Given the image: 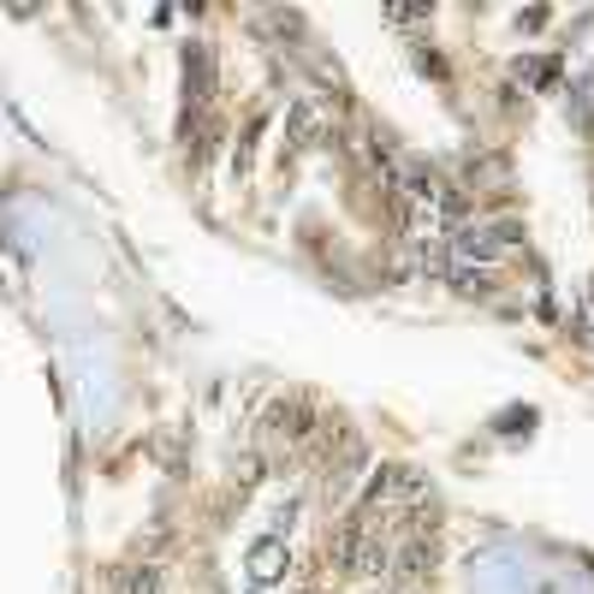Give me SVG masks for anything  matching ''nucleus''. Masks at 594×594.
<instances>
[{"label": "nucleus", "instance_id": "f257e3e1", "mask_svg": "<svg viewBox=\"0 0 594 594\" xmlns=\"http://www.w3.org/2000/svg\"><path fill=\"white\" fill-rule=\"evenodd\" d=\"M209 83H214V60H209L202 42H191V48H184V90H191L197 101H209Z\"/></svg>", "mask_w": 594, "mask_h": 594}, {"label": "nucleus", "instance_id": "f03ea898", "mask_svg": "<svg viewBox=\"0 0 594 594\" xmlns=\"http://www.w3.org/2000/svg\"><path fill=\"white\" fill-rule=\"evenodd\" d=\"M505 244H512V226H494V232H463L458 250H463V256H475V262H494Z\"/></svg>", "mask_w": 594, "mask_h": 594}, {"label": "nucleus", "instance_id": "7ed1b4c3", "mask_svg": "<svg viewBox=\"0 0 594 594\" xmlns=\"http://www.w3.org/2000/svg\"><path fill=\"white\" fill-rule=\"evenodd\" d=\"M310 428V404H273L268 411V434H285V440H298V434Z\"/></svg>", "mask_w": 594, "mask_h": 594}, {"label": "nucleus", "instance_id": "20e7f679", "mask_svg": "<svg viewBox=\"0 0 594 594\" xmlns=\"http://www.w3.org/2000/svg\"><path fill=\"white\" fill-rule=\"evenodd\" d=\"M280 571H285V547H280V541H262V547L250 553V576H256V583H273Z\"/></svg>", "mask_w": 594, "mask_h": 594}, {"label": "nucleus", "instance_id": "39448f33", "mask_svg": "<svg viewBox=\"0 0 594 594\" xmlns=\"http://www.w3.org/2000/svg\"><path fill=\"white\" fill-rule=\"evenodd\" d=\"M434 571V541H411L404 547V576H428Z\"/></svg>", "mask_w": 594, "mask_h": 594}, {"label": "nucleus", "instance_id": "423d86ee", "mask_svg": "<svg viewBox=\"0 0 594 594\" xmlns=\"http://www.w3.org/2000/svg\"><path fill=\"white\" fill-rule=\"evenodd\" d=\"M315 132V108H292V149H303Z\"/></svg>", "mask_w": 594, "mask_h": 594}, {"label": "nucleus", "instance_id": "0eeeda50", "mask_svg": "<svg viewBox=\"0 0 594 594\" xmlns=\"http://www.w3.org/2000/svg\"><path fill=\"white\" fill-rule=\"evenodd\" d=\"M155 583H161V576H155V564H137V571L125 576V594H155Z\"/></svg>", "mask_w": 594, "mask_h": 594}]
</instances>
